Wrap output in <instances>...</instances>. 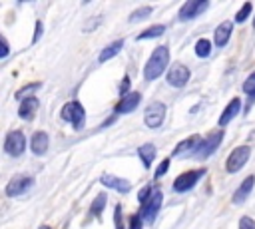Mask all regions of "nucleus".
Here are the masks:
<instances>
[{
	"label": "nucleus",
	"instance_id": "1",
	"mask_svg": "<svg viewBox=\"0 0 255 229\" xmlns=\"http://www.w3.org/2000/svg\"><path fill=\"white\" fill-rule=\"evenodd\" d=\"M167 64H169V48H167V46H157V48L151 52V56L147 58L145 66H143V78H145V80H155V78H159V76L165 72Z\"/></svg>",
	"mask_w": 255,
	"mask_h": 229
},
{
	"label": "nucleus",
	"instance_id": "2",
	"mask_svg": "<svg viewBox=\"0 0 255 229\" xmlns=\"http://www.w3.org/2000/svg\"><path fill=\"white\" fill-rule=\"evenodd\" d=\"M60 115H62L64 121H70V123L74 125V129H82V127L86 125V112H84V106H82L80 102H76V100L64 104Z\"/></svg>",
	"mask_w": 255,
	"mask_h": 229
},
{
	"label": "nucleus",
	"instance_id": "3",
	"mask_svg": "<svg viewBox=\"0 0 255 229\" xmlns=\"http://www.w3.org/2000/svg\"><path fill=\"white\" fill-rule=\"evenodd\" d=\"M4 149H6V153L12 155V157L22 155L24 149H26V137H24V133H22L20 129L8 131V133H6V139H4Z\"/></svg>",
	"mask_w": 255,
	"mask_h": 229
},
{
	"label": "nucleus",
	"instance_id": "4",
	"mask_svg": "<svg viewBox=\"0 0 255 229\" xmlns=\"http://www.w3.org/2000/svg\"><path fill=\"white\" fill-rule=\"evenodd\" d=\"M203 173H205V169L199 167V169H191V171H185V173L177 175L175 181H173V191H175V193H185V191H189V189L201 179Z\"/></svg>",
	"mask_w": 255,
	"mask_h": 229
},
{
	"label": "nucleus",
	"instance_id": "5",
	"mask_svg": "<svg viewBox=\"0 0 255 229\" xmlns=\"http://www.w3.org/2000/svg\"><path fill=\"white\" fill-rule=\"evenodd\" d=\"M223 133H225V131H223V127H219L217 131L209 133V135H207V139H203V141H201V145L197 147V151H195L193 155H195L197 159H205V157H209V155L219 147V143L223 141Z\"/></svg>",
	"mask_w": 255,
	"mask_h": 229
},
{
	"label": "nucleus",
	"instance_id": "6",
	"mask_svg": "<svg viewBox=\"0 0 255 229\" xmlns=\"http://www.w3.org/2000/svg\"><path fill=\"white\" fill-rule=\"evenodd\" d=\"M249 155H251V147H249V145H239V147H235V149L229 153L227 161H225V169H227L229 173L239 171V169L247 163Z\"/></svg>",
	"mask_w": 255,
	"mask_h": 229
},
{
	"label": "nucleus",
	"instance_id": "7",
	"mask_svg": "<svg viewBox=\"0 0 255 229\" xmlns=\"http://www.w3.org/2000/svg\"><path fill=\"white\" fill-rule=\"evenodd\" d=\"M161 201H163L161 191H159V189H153L151 197H149L145 203H141L139 215H141V219H143L145 223H151V221L155 219V215H157V211H159V207H161Z\"/></svg>",
	"mask_w": 255,
	"mask_h": 229
},
{
	"label": "nucleus",
	"instance_id": "8",
	"mask_svg": "<svg viewBox=\"0 0 255 229\" xmlns=\"http://www.w3.org/2000/svg\"><path fill=\"white\" fill-rule=\"evenodd\" d=\"M163 117H165V104L161 102H151L147 108H145V114H143V121L147 127L155 129L163 123Z\"/></svg>",
	"mask_w": 255,
	"mask_h": 229
},
{
	"label": "nucleus",
	"instance_id": "9",
	"mask_svg": "<svg viewBox=\"0 0 255 229\" xmlns=\"http://www.w3.org/2000/svg\"><path fill=\"white\" fill-rule=\"evenodd\" d=\"M207 8H209V2H207V0H187V2H183V6L179 8L177 18H179L181 22H185V20H191V18L199 16V14L205 12Z\"/></svg>",
	"mask_w": 255,
	"mask_h": 229
},
{
	"label": "nucleus",
	"instance_id": "10",
	"mask_svg": "<svg viewBox=\"0 0 255 229\" xmlns=\"http://www.w3.org/2000/svg\"><path fill=\"white\" fill-rule=\"evenodd\" d=\"M34 185V177L30 175H16L6 183V195L14 197V195H22L24 191H28Z\"/></svg>",
	"mask_w": 255,
	"mask_h": 229
},
{
	"label": "nucleus",
	"instance_id": "11",
	"mask_svg": "<svg viewBox=\"0 0 255 229\" xmlns=\"http://www.w3.org/2000/svg\"><path fill=\"white\" fill-rule=\"evenodd\" d=\"M189 80V68L183 64H173L167 70V84L173 88H183Z\"/></svg>",
	"mask_w": 255,
	"mask_h": 229
},
{
	"label": "nucleus",
	"instance_id": "12",
	"mask_svg": "<svg viewBox=\"0 0 255 229\" xmlns=\"http://www.w3.org/2000/svg\"><path fill=\"white\" fill-rule=\"evenodd\" d=\"M139 100H141L139 92H129V94L122 96L120 102L116 104V114H129V112H133L139 106Z\"/></svg>",
	"mask_w": 255,
	"mask_h": 229
},
{
	"label": "nucleus",
	"instance_id": "13",
	"mask_svg": "<svg viewBox=\"0 0 255 229\" xmlns=\"http://www.w3.org/2000/svg\"><path fill=\"white\" fill-rule=\"evenodd\" d=\"M100 181H102L106 187H112V189L118 191V193H128V191L131 189V183H129L128 179L118 177V175H112V173H104V175L100 177Z\"/></svg>",
	"mask_w": 255,
	"mask_h": 229
},
{
	"label": "nucleus",
	"instance_id": "14",
	"mask_svg": "<svg viewBox=\"0 0 255 229\" xmlns=\"http://www.w3.org/2000/svg\"><path fill=\"white\" fill-rule=\"evenodd\" d=\"M239 112H241V100H239V98H233V100L225 106V110L221 112V115H219V119H217L219 127H225V125H227Z\"/></svg>",
	"mask_w": 255,
	"mask_h": 229
},
{
	"label": "nucleus",
	"instance_id": "15",
	"mask_svg": "<svg viewBox=\"0 0 255 229\" xmlns=\"http://www.w3.org/2000/svg\"><path fill=\"white\" fill-rule=\"evenodd\" d=\"M48 145H50V137L46 131H34L32 133V139H30V149L32 153L36 155H44L48 151Z\"/></svg>",
	"mask_w": 255,
	"mask_h": 229
},
{
	"label": "nucleus",
	"instance_id": "16",
	"mask_svg": "<svg viewBox=\"0 0 255 229\" xmlns=\"http://www.w3.org/2000/svg\"><path fill=\"white\" fill-rule=\"evenodd\" d=\"M201 141H203V139H201L197 133H193V135L185 137L179 145H175V147H173V155H183V153H187V151H189V153H195V151H197V147L201 145Z\"/></svg>",
	"mask_w": 255,
	"mask_h": 229
},
{
	"label": "nucleus",
	"instance_id": "17",
	"mask_svg": "<svg viewBox=\"0 0 255 229\" xmlns=\"http://www.w3.org/2000/svg\"><path fill=\"white\" fill-rule=\"evenodd\" d=\"M253 185H255V175H247V177L243 179V183L237 187V191L233 193L231 201H233V203H243V201L249 197V193H251Z\"/></svg>",
	"mask_w": 255,
	"mask_h": 229
},
{
	"label": "nucleus",
	"instance_id": "18",
	"mask_svg": "<svg viewBox=\"0 0 255 229\" xmlns=\"http://www.w3.org/2000/svg\"><path fill=\"white\" fill-rule=\"evenodd\" d=\"M36 110H38V100H36L34 96H30V98H26V100L20 102L18 115H20L22 119H30V117H34Z\"/></svg>",
	"mask_w": 255,
	"mask_h": 229
},
{
	"label": "nucleus",
	"instance_id": "19",
	"mask_svg": "<svg viewBox=\"0 0 255 229\" xmlns=\"http://www.w3.org/2000/svg\"><path fill=\"white\" fill-rule=\"evenodd\" d=\"M231 28H233V24H231L229 20L221 22V24L215 28V46L223 48V46L229 42V36H231Z\"/></svg>",
	"mask_w": 255,
	"mask_h": 229
},
{
	"label": "nucleus",
	"instance_id": "20",
	"mask_svg": "<svg viewBox=\"0 0 255 229\" xmlns=\"http://www.w3.org/2000/svg\"><path fill=\"white\" fill-rule=\"evenodd\" d=\"M137 155H139L143 167L147 169V167L151 165V161L155 159V145H153V143H143V145H139V147H137Z\"/></svg>",
	"mask_w": 255,
	"mask_h": 229
},
{
	"label": "nucleus",
	"instance_id": "21",
	"mask_svg": "<svg viewBox=\"0 0 255 229\" xmlns=\"http://www.w3.org/2000/svg\"><path fill=\"white\" fill-rule=\"evenodd\" d=\"M124 48V40H116V42H112V44H108L102 52H100V56H98V62H108L110 58H114L116 54H120V50Z\"/></svg>",
	"mask_w": 255,
	"mask_h": 229
},
{
	"label": "nucleus",
	"instance_id": "22",
	"mask_svg": "<svg viewBox=\"0 0 255 229\" xmlns=\"http://www.w3.org/2000/svg\"><path fill=\"white\" fill-rule=\"evenodd\" d=\"M163 32H165V26H163V24H153V26L145 28L141 34H137V36H135V40H149V38H159Z\"/></svg>",
	"mask_w": 255,
	"mask_h": 229
},
{
	"label": "nucleus",
	"instance_id": "23",
	"mask_svg": "<svg viewBox=\"0 0 255 229\" xmlns=\"http://www.w3.org/2000/svg\"><path fill=\"white\" fill-rule=\"evenodd\" d=\"M195 54H197L199 58H207V56L211 54V42H209L207 38H199V40L195 42Z\"/></svg>",
	"mask_w": 255,
	"mask_h": 229
},
{
	"label": "nucleus",
	"instance_id": "24",
	"mask_svg": "<svg viewBox=\"0 0 255 229\" xmlns=\"http://www.w3.org/2000/svg\"><path fill=\"white\" fill-rule=\"evenodd\" d=\"M151 12H153L151 6H141V8H137V10H133V12L129 14V22H139V20L147 18Z\"/></svg>",
	"mask_w": 255,
	"mask_h": 229
},
{
	"label": "nucleus",
	"instance_id": "25",
	"mask_svg": "<svg viewBox=\"0 0 255 229\" xmlns=\"http://www.w3.org/2000/svg\"><path fill=\"white\" fill-rule=\"evenodd\" d=\"M243 92L251 96V100H249V106H251V104H253V100H255V72H253V74L243 82Z\"/></svg>",
	"mask_w": 255,
	"mask_h": 229
},
{
	"label": "nucleus",
	"instance_id": "26",
	"mask_svg": "<svg viewBox=\"0 0 255 229\" xmlns=\"http://www.w3.org/2000/svg\"><path fill=\"white\" fill-rule=\"evenodd\" d=\"M251 10H253V4H251V2H245V4L237 10V14H235V22H237V24L245 22V20H247V16L251 14Z\"/></svg>",
	"mask_w": 255,
	"mask_h": 229
},
{
	"label": "nucleus",
	"instance_id": "27",
	"mask_svg": "<svg viewBox=\"0 0 255 229\" xmlns=\"http://www.w3.org/2000/svg\"><path fill=\"white\" fill-rule=\"evenodd\" d=\"M40 86H42L40 82H36V84H26L22 90H18V92H16V100H20V102H22V100H26V98H28L26 94H34Z\"/></svg>",
	"mask_w": 255,
	"mask_h": 229
},
{
	"label": "nucleus",
	"instance_id": "28",
	"mask_svg": "<svg viewBox=\"0 0 255 229\" xmlns=\"http://www.w3.org/2000/svg\"><path fill=\"white\" fill-rule=\"evenodd\" d=\"M104 205H106V193H100V195L94 199V203H92V213H94L96 217H100L102 211H104Z\"/></svg>",
	"mask_w": 255,
	"mask_h": 229
},
{
	"label": "nucleus",
	"instance_id": "29",
	"mask_svg": "<svg viewBox=\"0 0 255 229\" xmlns=\"http://www.w3.org/2000/svg\"><path fill=\"white\" fill-rule=\"evenodd\" d=\"M169 169V159H161V163L157 165V169H155V179H159V177H163L165 175V171Z\"/></svg>",
	"mask_w": 255,
	"mask_h": 229
},
{
	"label": "nucleus",
	"instance_id": "30",
	"mask_svg": "<svg viewBox=\"0 0 255 229\" xmlns=\"http://www.w3.org/2000/svg\"><path fill=\"white\" fill-rule=\"evenodd\" d=\"M151 193H153L151 185H145V187H141V189H139V193H137V199H139L141 203H145V201L151 197Z\"/></svg>",
	"mask_w": 255,
	"mask_h": 229
},
{
	"label": "nucleus",
	"instance_id": "31",
	"mask_svg": "<svg viewBox=\"0 0 255 229\" xmlns=\"http://www.w3.org/2000/svg\"><path fill=\"white\" fill-rule=\"evenodd\" d=\"M141 223H143V219L139 213L129 215V229H141Z\"/></svg>",
	"mask_w": 255,
	"mask_h": 229
},
{
	"label": "nucleus",
	"instance_id": "32",
	"mask_svg": "<svg viewBox=\"0 0 255 229\" xmlns=\"http://www.w3.org/2000/svg\"><path fill=\"white\" fill-rule=\"evenodd\" d=\"M239 229H255V219L243 215V217L239 219Z\"/></svg>",
	"mask_w": 255,
	"mask_h": 229
},
{
	"label": "nucleus",
	"instance_id": "33",
	"mask_svg": "<svg viewBox=\"0 0 255 229\" xmlns=\"http://www.w3.org/2000/svg\"><path fill=\"white\" fill-rule=\"evenodd\" d=\"M114 221H116V229H124V223H122V205H116V209H114Z\"/></svg>",
	"mask_w": 255,
	"mask_h": 229
},
{
	"label": "nucleus",
	"instance_id": "34",
	"mask_svg": "<svg viewBox=\"0 0 255 229\" xmlns=\"http://www.w3.org/2000/svg\"><path fill=\"white\" fill-rule=\"evenodd\" d=\"M0 58H6L8 56V52H10V48H8V40L4 38V36H0Z\"/></svg>",
	"mask_w": 255,
	"mask_h": 229
},
{
	"label": "nucleus",
	"instance_id": "35",
	"mask_svg": "<svg viewBox=\"0 0 255 229\" xmlns=\"http://www.w3.org/2000/svg\"><path fill=\"white\" fill-rule=\"evenodd\" d=\"M42 32H44V26H42L40 20H36V30H34V38H32V42H38L40 36H42Z\"/></svg>",
	"mask_w": 255,
	"mask_h": 229
},
{
	"label": "nucleus",
	"instance_id": "36",
	"mask_svg": "<svg viewBox=\"0 0 255 229\" xmlns=\"http://www.w3.org/2000/svg\"><path fill=\"white\" fill-rule=\"evenodd\" d=\"M129 84H131V82H129V78L126 76V78H124V82H122V86H120V94H122V96L129 94Z\"/></svg>",
	"mask_w": 255,
	"mask_h": 229
},
{
	"label": "nucleus",
	"instance_id": "37",
	"mask_svg": "<svg viewBox=\"0 0 255 229\" xmlns=\"http://www.w3.org/2000/svg\"><path fill=\"white\" fill-rule=\"evenodd\" d=\"M38 229H50V227H48V225H40Z\"/></svg>",
	"mask_w": 255,
	"mask_h": 229
},
{
	"label": "nucleus",
	"instance_id": "38",
	"mask_svg": "<svg viewBox=\"0 0 255 229\" xmlns=\"http://www.w3.org/2000/svg\"><path fill=\"white\" fill-rule=\"evenodd\" d=\"M253 28H255V18H253Z\"/></svg>",
	"mask_w": 255,
	"mask_h": 229
}]
</instances>
